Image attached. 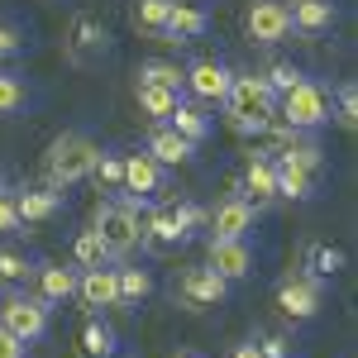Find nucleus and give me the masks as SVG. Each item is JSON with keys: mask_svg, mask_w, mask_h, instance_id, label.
<instances>
[{"mask_svg": "<svg viewBox=\"0 0 358 358\" xmlns=\"http://www.w3.org/2000/svg\"><path fill=\"white\" fill-rule=\"evenodd\" d=\"M253 220H258V206L248 201V196L229 192L206 215V224H210V239H248V229H253Z\"/></svg>", "mask_w": 358, "mask_h": 358, "instance_id": "nucleus-10", "label": "nucleus"}, {"mask_svg": "<svg viewBox=\"0 0 358 358\" xmlns=\"http://www.w3.org/2000/svg\"><path fill=\"white\" fill-rule=\"evenodd\" d=\"M29 106V82L20 72H10V67H0V120H10V115H20Z\"/></svg>", "mask_w": 358, "mask_h": 358, "instance_id": "nucleus-29", "label": "nucleus"}, {"mask_svg": "<svg viewBox=\"0 0 358 358\" xmlns=\"http://www.w3.org/2000/svg\"><path fill=\"white\" fill-rule=\"evenodd\" d=\"M143 210H148V201L134 196V192H120V196L101 201V206L91 210V229L101 234L110 263H124L138 248V220H143Z\"/></svg>", "mask_w": 358, "mask_h": 358, "instance_id": "nucleus-1", "label": "nucleus"}, {"mask_svg": "<svg viewBox=\"0 0 358 358\" xmlns=\"http://www.w3.org/2000/svg\"><path fill=\"white\" fill-rule=\"evenodd\" d=\"M206 263H210L224 282H239V277L253 273V248H248V239H210Z\"/></svg>", "mask_w": 358, "mask_h": 358, "instance_id": "nucleus-13", "label": "nucleus"}, {"mask_svg": "<svg viewBox=\"0 0 358 358\" xmlns=\"http://www.w3.org/2000/svg\"><path fill=\"white\" fill-rule=\"evenodd\" d=\"M172 358H206V354H196V349H182V354H172Z\"/></svg>", "mask_w": 358, "mask_h": 358, "instance_id": "nucleus-41", "label": "nucleus"}, {"mask_svg": "<svg viewBox=\"0 0 358 358\" xmlns=\"http://www.w3.org/2000/svg\"><path fill=\"white\" fill-rule=\"evenodd\" d=\"M167 15H172V0H134V10H129V24H134L143 38H163Z\"/></svg>", "mask_w": 358, "mask_h": 358, "instance_id": "nucleus-24", "label": "nucleus"}, {"mask_svg": "<svg viewBox=\"0 0 358 358\" xmlns=\"http://www.w3.org/2000/svg\"><path fill=\"white\" fill-rule=\"evenodd\" d=\"M48 310H53V306L43 301L38 292L5 287V292H0V330L15 334L20 344H38V339L48 334Z\"/></svg>", "mask_w": 358, "mask_h": 358, "instance_id": "nucleus-5", "label": "nucleus"}, {"mask_svg": "<svg viewBox=\"0 0 358 358\" xmlns=\"http://www.w3.org/2000/svg\"><path fill=\"white\" fill-rule=\"evenodd\" d=\"M20 53H24V29L0 15V67H5L10 57H20Z\"/></svg>", "mask_w": 358, "mask_h": 358, "instance_id": "nucleus-36", "label": "nucleus"}, {"mask_svg": "<svg viewBox=\"0 0 358 358\" xmlns=\"http://www.w3.org/2000/svg\"><path fill=\"white\" fill-rule=\"evenodd\" d=\"M177 296H182L187 310H210V306H220L224 296H229V282H224L210 263H206V268H187L182 282H177Z\"/></svg>", "mask_w": 358, "mask_h": 358, "instance_id": "nucleus-11", "label": "nucleus"}, {"mask_svg": "<svg viewBox=\"0 0 358 358\" xmlns=\"http://www.w3.org/2000/svg\"><path fill=\"white\" fill-rule=\"evenodd\" d=\"M229 82H234V72H229L224 62H215V57H201V62H192V67H187V82H182V91H192L196 101H206V106H224Z\"/></svg>", "mask_w": 358, "mask_h": 358, "instance_id": "nucleus-12", "label": "nucleus"}, {"mask_svg": "<svg viewBox=\"0 0 358 358\" xmlns=\"http://www.w3.org/2000/svg\"><path fill=\"white\" fill-rule=\"evenodd\" d=\"M15 229H24L20 210H15V196H0V234H15Z\"/></svg>", "mask_w": 358, "mask_h": 358, "instance_id": "nucleus-37", "label": "nucleus"}, {"mask_svg": "<svg viewBox=\"0 0 358 358\" xmlns=\"http://www.w3.org/2000/svg\"><path fill=\"white\" fill-rule=\"evenodd\" d=\"M77 296H82V306H91V310H115V306H120L115 263H106V268H82V277H77Z\"/></svg>", "mask_w": 358, "mask_h": 358, "instance_id": "nucleus-14", "label": "nucleus"}, {"mask_svg": "<svg viewBox=\"0 0 358 358\" xmlns=\"http://www.w3.org/2000/svg\"><path fill=\"white\" fill-rule=\"evenodd\" d=\"M277 115V96L273 86L263 82V72H244L229 82V96H224V124L234 134H263Z\"/></svg>", "mask_w": 358, "mask_h": 358, "instance_id": "nucleus-3", "label": "nucleus"}, {"mask_svg": "<svg viewBox=\"0 0 358 358\" xmlns=\"http://www.w3.org/2000/svg\"><path fill=\"white\" fill-rule=\"evenodd\" d=\"M134 101H138V110L148 115L153 124H167V115L182 106L177 91H163V86H148V82H134Z\"/></svg>", "mask_w": 358, "mask_h": 358, "instance_id": "nucleus-23", "label": "nucleus"}, {"mask_svg": "<svg viewBox=\"0 0 358 358\" xmlns=\"http://www.w3.org/2000/svg\"><path fill=\"white\" fill-rule=\"evenodd\" d=\"M72 263H77V268H106V263H110V253H106V244H101L96 229H82V234L72 239Z\"/></svg>", "mask_w": 358, "mask_h": 358, "instance_id": "nucleus-30", "label": "nucleus"}, {"mask_svg": "<svg viewBox=\"0 0 358 358\" xmlns=\"http://www.w3.org/2000/svg\"><path fill=\"white\" fill-rule=\"evenodd\" d=\"M143 153L153 158V163H163V167H182V163H192V143L177 134L172 124H153L148 129V143H143Z\"/></svg>", "mask_w": 358, "mask_h": 358, "instance_id": "nucleus-21", "label": "nucleus"}, {"mask_svg": "<svg viewBox=\"0 0 358 358\" xmlns=\"http://www.w3.org/2000/svg\"><path fill=\"white\" fill-rule=\"evenodd\" d=\"M210 29V15L201 5H187V0H172V15H167V29L158 43H192Z\"/></svg>", "mask_w": 358, "mask_h": 358, "instance_id": "nucleus-19", "label": "nucleus"}, {"mask_svg": "<svg viewBox=\"0 0 358 358\" xmlns=\"http://www.w3.org/2000/svg\"><path fill=\"white\" fill-rule=\"evenodd\" d=\"M234 192L248 196L258 210H263V206H273V201H277V167H273V158L253 153V158H248V167H244V177L234 182Z\"/></svg>", "mask_w": 358, "mask_h": 358, "instance_id": "nucleus-15", "label": "nucleus"}, {"mask_svg": "<svg viewBox=\"0 0 358 358\" xmlns=\"http://www.w3.org/2000/svg\"><path fill=\"white\" fill-rule=\"evenodd\" d=\"M10 196H15L20 224H48L62 210V192L57 187H24V192H10Z\"/></svg>", "mask_w": 358, "mask_h": 358, "instance_id": "nucleus-18", "label": "nucleus"}, {"mask_svg": "<svg viewBox=\"0 0 358 358\" xmlns=\"http://www.w3.org/2000/svg\"><path fill=\"white\" fill-rule=\"evenodd\" d=\"M234 358H263V354H258V344L248 339V344H239V349H234Z\"/></svg>", "mask_w": 358, "mask_h": 358, "instance_id": "nucleus-40", "label": "nucleus"}, {"mask_svg": "<svg viewBox=\"0 0 358 358\" xmlns=\"http://www.w3.org/2000/svg\"><path fill=\"white\" fill-rule=\"evenodd\" d=\"M306 268H310V277H334L339 268H344V248H330V244H310L306 248Z\"/></svg>", "mask_w": 358, "mask_h": 358, "instance_id": "nucleus-32", "label": "nucleus"}, {"mask_svg": "<svg viewBox=\"0 0 358 358\" xmlns=\"http://www.w3.org/2000/svg\"><path fill=\"white\" fill-rule=\"evenodd\" d=\"M115 282H120V306H138V301H148V292H153L148 268H134V263L115 268Z\"/></svg>", "mask_w": 358, "mask_h": 358, "instance_id": "nucleus-26", "label": "nucleus"}, {"mask_svg": "<svg viewBox=\"0 0 358 358\" xmlns=\"http://www.w3.org/2000/svg\"><path fill=\"white\" fill-rule=\"evenodd\" d=\"M201 220H206V215L196 210L192 201H158V206H148L143 220H138V248H148V253L177 248Z\"/></svg>", "mask_w": 358, "mask_h": 358, "instance_id": "nucleus-4", "label": "nucleus"}, {"mask_svg": "<svg viewBox=\"0 0 358 358\" xmlns=\"http://www.w3.org/2000/svg\"><path fill=\"white\" fill-rule=\"evenodd\" d=\"M167 124H172V129H177V134L187 138V143H192V148H201V143H206V138H210V120H206V115L196 110V106H177V110L167 115Z\"/></svg>", "mask_w": 358, "mask_h": 358, "instance_id": "nucleus-27", "label": "nucleus"}, {"mask_svg": "<svg viewBox=\"0 0 358 358\" xmlns=\"http://www.w3.org/2000/svg\"><path fill=\"white\" fill-rule=\"evenodd\" d=\"M138 82L163 86V91H177V96H182L187 67H177V62H167V57H148V62H138Z\"/></svg>", "mask_w": 358, "mask_h": 358, "instance_id": "nucleus-25", "label": "nucleus"}, {"mask_svg": "<svg viewBox=\"0 0 358 358\" xmlns=\"http://www.w3.org/2000/svg\"><path fill=\"white\" fill-rule=\"evenodd\" d=\"M330 115H334L330 91H325L320 82H310V77H301L287 96H277V120H287L292 129L315 134V129H325V124H330Z\"/></svg>", "mask_w": 358, "mask_h": 358, "instance_id": "nucleus-6", "label": "nucleus"}, {"mask_svg": "<svg viewBox=\"0 0 358 358\" xmlns=\"http://www.w3.org/2000/svg\"><path fill=\"white\" fill-rule=\"evenodd\" d=\"M77 277H82V268L72 263H34V282H38V296L48 306H62L77 296Z\"/></svg>", "mask_w": 358, "mask_h": 358, "instance_id": "nucleus-16", "label": "nucleus"}, {"mask_svg": "<svg viewBox=\"0 0 358 358\" xmlns=\"http://www.w3.org/2000/svg\"><path fill=\"white\" fill-rule=\"evenodd\" d=\"M24 349H29V344H20L15 334H5V330H0V358H24Z\"/></svg>", "mask_w": 358, "mask_h": 358, "instance_id": "nucleus-39", "label": "nucleus"}, {"mask_svg": "<svg viewBox=\"0 0 358 358\" xmlns=\"http://www.w3.org/2000/svg\"><path fill=\"white\" fill-rule=\"evenodd\" d=\"M167 187V167L153 163L148 153H124V187L120 192H134V196H158Z\"/></svg>", "mask_w": 358, "mask_h": 358, "instance_id": "nucleus-17", "label": "nucleus"}, {"mask_svg": "<svg viewBox=\"0 0 358 358\" xmlns=\"http://www.w3.org/2000/svg\"><path fill=\"white\" fill-rule=\"evenodd\" d=\"M82 358H115V330L101 315H91L82 325Z\"/></svg>", "mask_w": 358, "mask_h": 358, "instance_id": "nucleus-28", "label": "nucleus"}, {"mask_svg": "<svg viewBox=\"0 0 358 358\" xmlns=\"http://www.w3.org/2000/svg\"><path fill=\"white\" fill-rule=\"evenodd\" d=\"M91 182L106 187V192H120V187H124V158H120V153H101L96 167H91Z\"/></svg>", "mask_w": 358, "mask_h": 358, "instance_id": "nucleus-33", "label": "nucleus"}, {"mask_svg": "<svg viewBox=\"0 0 358 358\" xmlns=\"http://www.w3.org/2000/svg\"><path fill=\"white\" fill-rule=\"evenodd\" d=\"M110 48V34L106 24L96 20V15H72V24H67V38H62V57L72 62V67H91L96 57Z\"/></svg>", "mask_w": 358, "mask_h": 358, "instance_id": "nucleus-7", "label": "nucleus"}, {"mask_svg": "<svg viewBox=\"0 0 358 358\" xmlns=\"http://www.w3.org/2000/svg\"><path fill=\"white\" fill-rule=\"evenodd\" d=\"M101 158V143L86 134V129H62V134L48 143L43 153V187H77V182H91V167Z\"/></svg>", "mask_w": 358, "mask_h": 358, "instance_id": "nucleus-2", "label": "nucleus"}, {"mask_svg": "<svg viewBox=\"0 0 358 358\" xmlns=\"http://www.w3.org/2000/svg\"><path fill=\"white\" fill-rule=\"evenodd\" d=\"M287 20H292V34L320 38V34H330V24H334V5L330 0H292V5H287Z\"/></svg>", "mask_w": 358, "mask_h": 358, "instance_id": "nucleus-20", "label": "nucleus"}, {"mask_svg": "<svg viewBox=\"0 0 358 358\" xmlns=\"http://www.w3.org/2000/svg\"><path fill=\"white\" fill-rule=\"evenodd\" d=\"M258 354H263V358H292V344H287L282 334H268V339L258 344Z\"/></svg>", "mask_w": 358, "mask_h": 358, "instance_id": "nucleus-38", "label": "nucleus"}, {"mask_svg": "<svg viewBox=\"0 0 358 358\" xmlns=\"http://www.w3.org/2000/svg\"><path fill=\"white\" fill-rule=\"evenodd\" d=\"M34 277V263H29L20 248H0V292L5 287H24Z\"/></svg>", "mask_w": 358, "mask_h": 358, "instance_id": "nucleus-31", "label": "nucleus"}, {"mask_svg": "<svg viewBox=\"0 0 358 358\" xmlns=\"http://www.w3.org/2000/svg\"><path fill=\"white\" fill-rule=\"evenodd\" d=\"M301 77H306V72H301V67H292V62H273V67L263 72V82L273 86V96H287V91L301 82Z\"/></svg>", "mask_w": 358, "mask_h": 358, "instance_id": "nucleus-34", "label": "nucleus"}, {"mask_svg": "<svg viewBox=\"0 0 358 358\" xmlns=\"http://www.w3.org/2000/svg\"><path fill=\"white\" fill-rule=\"evenodd\" d=\"M0 196H10V187H5V177H0Z\"/></svg>", "mask_w": 358, "mask_h": 358, "instance_id": "nucleus-42", "label": "nucleus"}, {"mask_svg": "<svg viewBox=\"0 0 358 358\" xmlns=\"http://www.w3.org/2000/svg\"><path fill=\"white\" fill-rule=\"evenodd\" d=\"M273 167H277V196L282 201H310L315 196V172L287 163V158H273Z\"/></svg>", "mask_w": 358, "mask_h": 358, "instance_id": "nucleus-22", "label": "nucleus"}, {"mask_svg": "<svg viewBox=\"0 0 358 358\" xmlns=\"http://www.w3.org/2000/svg\"><path fill=\"white\" fill-rule=\"evenodd\" d=\"M320 306H325V282L320 277L296 273L277 287V310L287 320H310V315H320Z\"/></svg>", "mask_w": 358, "mask_h": 358, "instance_id": "nucleus-8", "label": "nucleus"}, {"mask_svg": "<svg viewBox=\"0 0 358 358\" xmlns=\"http://www.w3.org/2000/svg\"><path fill=\"white\" fill-rule=\"evenodd\" d=\"M244 34L258 48H273L282 38H292V20H287V0H253L244 15Z\"/></svg>", "mask_w": 358, "mask_h": 358, "instance_id": "nucleus-9", "label": "nucleus"}, {"mask_svg": "<svg viewBox=\"0 0 358 358\" xmlns=\"http://www.w3.org/2000/svg\"><path fill=\"white\" fill-rule=\"evenodd\" d=\"M334 120H339L344 129H354V120H358V86L354 82H344L334 91Z\"/></svg>", "mask_w": 358, "mask_h": 358, "instance_id": "nucleus-35", "label": "nucleus"}]
</instances>
